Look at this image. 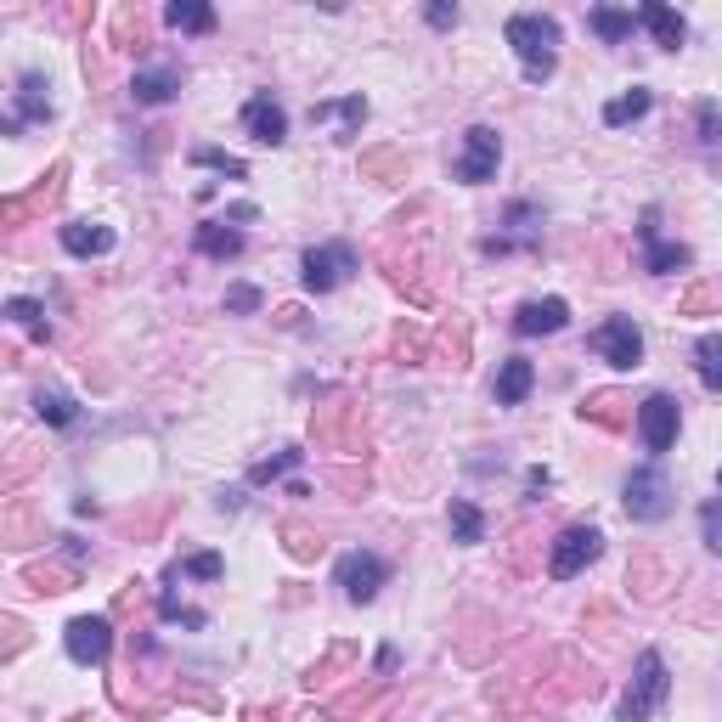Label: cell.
Instances as JSON below:
<instances>
[{
    "mask_svg": "<svg viewBox=\"0 0 722 722\" xmlns=\"http://www.w3.org/2000/svg\"><path fill=\"white\" fill-rule=\"evenodd\" d=\"M508 46L519 51L525 80H531V85H542L553 69H559V23H553V17H537V12L508 17Z\"/></svg>",
    "mask_w": 722,
    "mask_h": 722,
    "instance_id": "cell-1",
    "label": "cell"
},
{
    "mask_svg": "<svg viewBox=\"0 0 722 722\" xmlns=\"http://www.w3.org/2000/svg\"><path fill=\"white\" fill-rule=\"evenodd\" d=\"M672 695V677H666V661L654 649L638 654V666H633V683H627V695H621V722H649L654 711L666 706Z\"/></svg>",
    "mask_w": 722,
    "mask_h": 722,
    "instance_id": "cell-2",
    "label": "cell"
},
{
    "mask_svg": "<svg viewBox=\"0 0 722 722\" xmlns=\"http://www.w3.org/2000/svg\"><path fill=\"white\" fill-rule=\"evenodd\" d=\"M621 503H627V519L661 525V519L672 514V480H666V469H654V464L633 469L627 485H621Z\"/></svg>",
    "mask_w": 722,
    "mask_h": 722,
    "instance_id": "cell-3",
    "label": "cell"
},
{
    "mask_svg": "<svg viewBox=\"0 0 722 722\" xmlns=\"http://www.w3.org/2000/svg\"><path fill=\"white\" fill-rule=\"evenodd\" d=\"M599 553H604V537L593 531V525H565V531L553 537V547H547V576L570 581V576H581L587 565H593Z\"/></svg>",
    "mask_w": 722,
    "mask_h": 722,
    "instance_id": "cell-4",
    "label": "cell"
},
{
    "mask_svg": "<svg viewBox=\"0 0 722 722\" xmlns=\"http://www.w3.org/2000/svg\"><path fill=\"white\" fill-rule=\"evenodd\" d=\"M497 164H503V136L491 124H474L464 136V158L452 164V176L464 186H485V181H497Z\"/></svg>",
    "mask_w": 722,
    "mask_h": 722,
    "instance_id": "cell-5",
    "label": "cell"
},
{
    "mask_svg": "<svg viewBox=\"0 0 722 722\" xmlns=\"http://www.w3.org/2000/svg\"><path fill=\"white\" fill-rule=\"evenodd\" d=\"M587 345H593L610 368H643V334H638V322L633 316H610L599 322L593 334H587Z\"/></svg>",
    "mask_w": 722,
    "mask_h": 722,
    "instance_id": "cell-6",
    "label": "cell"
},
{
    "mask_svg": "<svg viewBox=\"0 0 722 722\" xmlns=\"http://www.w3.org/2000/svg\"><path fill=\"white\" fill-rule=\"evenodd\" d=\"M350 272H356L350 243H322V249H305V260H300V277H305L311 293H334Z\"/></svg>",
    "mask_w": 722,
    "mask_h": 722,
    "instance_id": "cell-7",
    "label": "cell"
},
{
    "mask_svg": "<svg viewBox=\"0 0 722 722\" xmlns=\"http://www.w3.org/2000/svg\"><path fill=\"white\" fill-rule=\"evenodd\" d=\"M677 430H683V401H677V396H649V401L638 407V435H643V446H649L654 457L677 446Z\"/></svg>",
    "mask_w": 722,
    "mask_h": 722,
    "instance_id": "cell-8",
    "label": "cell"
},
{
    "mask_svg": "<svg viewBox=\"0 0 722 722\" xmlns=\"http://www.w3.org/2000/svg\"><path fill=\"white\" fill-rule=\"evenodd\" d=\"M62 643H69V654L80 666H103L108 649H113V615H74Z\"/></svg>",
    "mask_w": 722,
    "mask_h": 722,
    "instance_id": "cell-9",
    "label": "cell"
},
{
    "mask_svg": "<svg viewBox=\"0 0 722 722\" xmlns=\"http://www.w3.org/2000/svg\"><path fill=\"white\" fill-rule=\"evenodd\" d=\"M339 587H345V599L350 604H373L378 599V587H384V576H389V565L378 559V553H345V559H339Z\"/></svg>",
    "mask_w": 722,
    "mask_h": 722,
    "instance_id": "cell-10",
    "label": "cell"
},
{
    "mask_svg": "<svg viewBox=\"0 0 722 722\" xmlns=\"http://www.w3.org/2000/svg\"><path fill=\"white\" fill-rule=\"evenodd\" d=\"M243 130L260 142V147H282L288 142V113H282V103L272 91H260V96H249L243 103Z\"/></svg>",
    "mask_w": 722,
    "mask_h": 722,
    "instance_id": "cell-11",
    "label": "cell"
},
{
    "mask_svg": "<svg viewBox=\"0 0 722 722\" xmlns=\"http://www.w3.org/2000/svg\"><path fill=\"white\" fill-rule=\"evenodd\" d=\"M51 85L40 80V74H23L17 80V96H12V119H7V136H17L23 124H46L51 119V96H46Z\"/></svg>",
    "mask_w": 722,
    "mask_h": 722,
    "instance_id": "cell-12",
    "label": "cell"
},
{
    "mask_svg": "<svg viewBox=\"0 0 722 722\" xmlns=\"http://www.w3.org/2000/svg\"><path fill=\"white\" fill-rule=\"evenodd\" d=\"M0 542H7V547H35V542H46V525H40L35 503L12 497L7 508H0Z\"/></svg>",
    "mask_w": 722,
    "mask_h": 722,
    "instance_id": "cell-13",
    "label": "cell"
},
{
    "mask_svg": "<svg viewBox=\"0 0 722 722\" xmlns=\"http://www.w3.org/2000/svg\"><path fill=\"white\" fill-rule=\"evenodd\" d=\"M565 322H570V305L565 300H525L514 311V334L519 339H537V334H559Z\"/></svg>",
    "mask_w": 722,
    "mask_h": 722,
    "instance_id": "cell-14",
    "label": "cell"
},
{
    "mask_svg": "<svg viewBox=\"0 0 722 722\" xmlns=\"http://www.w3.org/2000/svg\"><path fill=\"white\" fill-rule=\"evenodd\" d=\"M57 238H62V249H69L74 260H103L113 249V226H103V220H69Z\"/></svg>",
    "mask_w": 722,
    "mask_h": 722,
    "instance_id": "cell-15",
    "label": "cell"
},
{
    "mask_svg": "<svg viewBox=\"0 0 722 722\" xmlns=\"http://www.w3.org/2000/svg\"><path fill=\"white\" fill-rule=\"evenodd\" d=\"M581 418L599 423V430H627L633 423V401L621 389H587L581 396Z\"/></svg>",
    "mask_w": 722,
    "mask_h": 722,
    "instance_id": "cell-16",
    "label": "cell"
},
{
    "mask_svg": "<svg viewBox=\"0 0 722 722\" xmlns=\"http://www.w3.org/2000/svg\"><path fill=\"white\" fill-rule=\"evenodd\" d=\"M181 62H164V69H136V80H130V96L136 103H147V108H158V103H170V96L181 91Z\"/></svg>",
    "mask_w": 722,
    "mask_h": 722,
    "instance_id": "cell-17",
    "label": "cell"
},
{
    "mask_svg": "<svg viewBox=\"0 0 722 722\" xmlns=\"http://www.w3.org/2000/svg\"><path fill=\"white\" fill-rule=\"evenodd\" d=\"M638 23H643L649 35H654V46H661V51H677V46L688 40L683 17H677L672 7H661V0H643V7H638Z\"/></svg>",
    "mask_w": 722,
    "mask_h": 722,
    "instance_id": "cell-18",
    "label": "cell"
},
{
    "mask_svg": "<svg viewBox=\"0 0 722 722\" xmlns=\"http://www.w3.org/2000/svg\"><path fill=\"white\" fill-rule=\"evenodd\" d=\"M339 119V142H350L361 124H368V96H345V103H311V124Z\"/></svg>",
    "mask_w": 722,
    "mask_h": 722,
    "instance_id": "cell-19",
    "label": "cell"
},
{
    "mask_svg": "<svg viewBox=\"0 0 722 722\" xmlns=\"http://www.w3.org/2000/svg\"><path fill=\"white\" fill-rule=\"evenodd\" d=\"M531 384H537V368L525 356H508L503 368H497V401L503 407H519L525 396H531Z\"/></svg>",
    "mask_w": 722,
    "mask_h": 722,
    "instance_id": "cell-20",
    "label": "cell"
},
{
    "mask_svg": "<svg viewBox=\"0 0 722 722\" xmlns=\"http://www.w3.org/2000/svg\"><path fill=\"white\" fill-rule=\"evenodd\" d=\"M164 23L181 28V35H215V7H204V0H170L164 7Z\"/></svg>",
    "mask_w": 722,
    "mask_h": 722,
    "instance_id": "cell-21",
    "label": "cell"
},
{
    "mask_svg": "<svg viewBox=\"0 0 722 722\" xmlns=\"http://www.w3.org/2000/svg\"><path fill=\"white\" fill-rule=\"evenodd\" d=\"M627 587H633L638 599H661L666 587H672V570H666L661 559H654V553H638L633 570H627Z\"/></svg>",
    "mask_w": 722,
    "mask_h": 722,
    "instance_id": "cell-22",
    "label": "cell"
},
{
    "mask_svg": "<svg viewBox=\"0 0 722 722\" xmlns=\"http://www.w3.org/2000/svg\"><path fill=\"white\" fill-rule=\"evenodd\" d=\"M198 254H209V260H238L243 254V232H238V226H226V220H204L198 226Z\"/></svg>",
    "mask_w": 722,
    "mask_h": 722,
    "instance_id": "cell-23",
    "label": "cell"
},
{
    "mask_svg": "<svg viewBox=\"0 0 722 722\" xmlns=\"http://www.w3.org/2000/svg\"><path fill=\"white\" fill-rule=\"evenodd\" d=\"M74 581H80V570H74V565H57V559L23 570V587H28V593H69Z\"/></svg>",
    "mask_w": 722,
    "mask_h": 722,
    "instance_id": "cell-24",
    "label": "cell"
},
{
    "mask_svg": "<svg viewBox=\"0 0 722 722\" xmlns=\"http://www.w3.org/2000/svg\"><path fill=\"white\" fill-rule=\"evenodd\" d=\"M282 547H288V559H300V565H311V559H322V547H327V537L316 531V525H300V519H288V525H282Z\"/></svg>",
    "mask_w": 722,
    "mask_h": 722,
    "instance_id": "cell-25",
    "label": "cell"
},
{
    "mask_svg": "<svg viewBox=\"0 0 722 722\" xmlns=\"http://www.w3.org/2000/svg\"><path fill=\"white\" fill-rule=\"evenodd\" d=\"M452 542H464V547H480L485 542V514L469 503V497H452Z\"/></svg>",
    "mask_w": 722,
    "mask_h": 722,
    "instance_id": "cell-26",
    "label": "cell"
},
{
    "mask_svg": "<svg viewBox=\"0 0 722 722\" xmlns=\"http://www.w3.org/2000/svg\"><path fill=\"white\" fill-rule=\"evenodd\" d=\"M688 260H695V254H688L683 243H661V238L643 243V272H649V277H672V272L688 266Z\"/></svg>",
    "mask_w": 722,
    "mask_h": 722,
    "instance_id": "cell-27",
    "label": "cell"
},
{
    "mask_svg": "<svg viewBox=\"0 0 722 722\" xmlns=\"http://www.w3.org/2000/svg\"><path fill=\"white\" fill-rule=\"evenodd\" d=\"M587 23H593V35L599 40H610V46H621L633 35V23H638V12H621V7H593L587 12Z\"/></svg>",
    "mask_w": 722,
    "mask_h": 722,
    "instance_id": "cell-28",
    "label": "cell"
},
{
    "mask_svg": "<svg viewBox=\"0 0 722 722\" xmlns=\"http://www.w3.org/2000/svg\"><path fill=\"white\" fill-rule=\"evenodd\" d=\"M649 103H654V96H649L643 85H633L627 96H615V103L604 108V124H610V130H621V124H633V119H643V113H649Z\"/></svg>",
    "mask_w": 722,
    "mask_h": 722,
    "instance_id": "cell-29",
    "label": "cell"
},
{
    "mask_svg": "<svg viewBox=\"0 0 722 722\" xmlns=\"http://www.w3.org/2000/svg\"><path fill=\"white\" fill-rule=\"evenodd\" d=\"M695 361H700V384L711 389V396H722V334H706L695 345Z\"/></svg>",
    "mask_w": 722,
    "mask_h": 722,
    "instance_id": "cell-30",
    "label": "cell"
},
{
    "mask_svg": "<svg viewBox=\"0 0 722 722\" xmlns=\"http://www.w3.org/2000/svg\"><path fill=\"white\" fill-rule=\"evenodd\" d=\"M361 170L378 176V181H407V153H396V147H373V153H361Z\"/></svg>",
    "mask_w": 722,
    "mask_h": 722,
    "instance_id": "cell-31",
    "label": "cell"
},
{
    "mask_svg": "<svg viewBox=\"0 0 722 722\" xmlns=\"http://www.w3.org/2000/svg\"><path fill=\"white\" fill-rule=\"evenodd\" d=\"M7 322H17V327H28L40 345L51 339V322H46V305L40 300H7Z\"/></svg>",
    "mask_w": 722,
    "mask_h": 722,
    "instance_id": "cell-32",
    "label": "cell"
},
{
    "mask_svg": "<svg viewBox=\"0 0 722 722\" xmlns=\"http://www.w3.org/2000/svg\"><path fill=\"white\" fill-rule=\"evenodd\" d=\"M113 46H119V51H136V46H147V17H142L136 7H124V12L113 17Z\"/></svg>",
    "mask_w": 722,
    "mask_h": 722,
    "instance_id": "cell-33",
    "label": "cell"
},
{
    "mask_svg": "<svg viewBox=\"0 0 722 722\" xmlns=\"http://www.w3.org/2000/svg\"><path fill=\"white\" fill-rule=\"evenodd\" d=\"M35 412H40V418L51 423V430H69L80 407H74L69 396H62V389H40V396H35Z\"/></svg>",
    "mask_w": 722,
    "mask_h": 722,
    "instance_id": "cell-34",
    "label": "cell"
},
{
    "mask_svg": "<svg viewBox=\"0 0 722 722\" xmlns=\"http://www.w3.org/2000/svg\"><path fill=\"white\" fill-rule=\"evenodd\" d=\"M62 181H69V164H51V170L35 181V192H28V209H51L62 198Z\"/></svg>",
    "mask_w": 722,
    "mask_h": 722,
    "instance_id": "cell-35",
    "label": "cell"
},
{
    "mask_svg": "<svg viewBox=\"0 0 722 722\" xmlns=\"http://www.w3.org/2000/svg\"><path fill=\"white\" fill-rule=\"evenodd\" d=\"M350 661H356V643H334V649H327L322 661L311 666V677H305V683H311V688H316V683H334V672H339V666H350Z\"/></svg>",
    "mask_w": 722,
    "mask_h": 722,
    "instance_id": "cell-36",
    "label": "cell"
},
{
    "mask_svg": "<svg viewBox=\"0 0 722 722\" xmlns=\"http://www.w3.org/2000/svg\"><path fill=\"white\" fill-rule=\"evenodd\" d=\"M192 158H198L204 170H220V176H232V181H243V176H249V164H243V158H232V153H220V147H198Z\"/></svg>",
    "mask_w": 722,
    "mask_h": 722,
    "instance_id": "cell-37",
    "label": "cell"
},
{
    "mask_svg": "<svg viewBox=\"0 0 722 722\" xmlns=\"http://www.w3.org/2000/svg\"><path fill=\"white\" fill-rule=\"evenodd\" d=\"M300 457H305V452H293V446H288V452L266 457V464H254V469H249V480H254V485H266V480H282V474H288L293 464H300Z\"/></svg>",
    "mask_w": 722,
    "mask_h": 722,
    "instance_id": "cell-38",
    "label": "cell"
},
{
    "mask_svg": "<svg viewBox=\"0 0 722 722\" xmlns=\"http://www.w3.org/2000/svg\"><path fill=\"white\" fill-rule=\"evenodd\" d=\"M0 633H7V638H0V661H17L23 643H28V627L17 615H0Z\"/></svg>",
    "mask_w": 722,
    "mask_h": 722,
    "instance_id": "cell-39",
    "label": "cell"
},
{
    "mask_svg": "<svg viewBox=\"0 0 722 722\" xmlns=\"http://www.w3.org/2000/svg\"><path fill=\"white\" fill-rule=\"evenodd\" d=\"M711 305H722V282H700V288L683 293V316H700V311H711Z\"/></svg>",
    "mask_w": 722,
    "mask_h": 722,
    "instance_id": "cell-40",
    "label": "cell"
},
{
    "mask_svg": "<svg viewBox=\"0 0 722 722\" xmlns=\"http://www.w3.org/2000/svg\"><path fill=\"white\" fill-rule=\"evenodd\" d=\"M226 311H238V316H254V311H260V288H249V282L226 288Z\"/></svg>",
    "mask_w": 722,
    "mask_h": 722,
    "instance_id": "cell-41",
    "label": "cell"
},
{
    "mask_svg": "<svg viewBox=\"0 0 722 722\" xmlns=\"http://www.w3.org/2000/svg\"><path fill=\"white\" fill-rule=\"evenodd\" d=\"M181 570H186V576H198V581H215V576H220V553H192Z\"/></svg>",
    "mask_w": 722,
    "mask_h": 722,
    "instance_id": "cell-42",
    "label": "cell"
},
{
    "mask_svg": "<svg viewBox=\"0 0 722 722\" xmlns=\"http://www.w3.org/2000/svg\"><path fill=\"white\" fill-rule=\"evenodd\" d=\"M700 142L706 147L722 142V113H717V103H700Z\"/></svg>",
    "mask_w": 722,
    "mask_h": 722,
    "instance_id": "cell-43",
    "label": "cell"
},
{
    "mask_svg": "<svg viewBox=\"0 0 722 722\" xmlns=\"http://www.w3.org/2000/svg\"><path fill=\"white\" fill-rule=\"evenodd\" d=\"M373 695H378V688H356V695L334 700V717L345 722V717H356V711H368V706H373Z\"/></svg>",
    "mask_w": 722,
    "mask_h": 722,
    "instance_id": "cell-44",
    "label": "cell"
},
{
    "mask_svg": "<svg viewBox=\"0 0 722 722\" xmlns=\"http://www.w3.org/2000/svg\"><path fill=\"white\" fill-rule=\"evenodd\" d=\"M158 615H164V621H181V627H204V615H198V610H181L170 593L158 599Z\"/></svg>",
    "mask_w": 722,
    "mask_h": 722,
    "instance_id": "cell-45",
    "label": "cell"
},
{
    "mask_svg": "<svg viewBox=\"0 0 722 722\" xmlns=\"http://www.w3.org/2000/svg\"><path fill=\"white\" fill-rule=\"evenodd\" d=\"M28 215H35V209H28V198H17V192H12V198H0V220H7V226H23Z\"/></svg>",
    "mask_w": 722,
    "mask_h": 722,
    "instance_id": "cell-46",
    "label": "cell"
},
{
    "mask_svg": "<svg viewBox=\"0 0 722 722\" xmlns=\"http://www.w3.org/2000/svg\"><path fill=\"white\" fill-rule=\"evenodd\" d=\"M706 542H711V547L722 553V508H717V503L706 508Z\"/></svg>",
    "mask_w": 722,
    "mask_h": 722,
    "instance_id": "cell-47",
    "label": "cell"
},
{
    "mask_svg": "<svg viewBox=\"0 0 722 722\" xmlns=\"http://www.w3.org/2000/svg\"><path fill=\"white\" fill-rule=\"evenodd\" d=\"M423 17H430L435 28H452V23H457V7H446V0H435V7L423 12Z\"/></svg>",
    "mask_w": 722,
    "mask_h": 722,
    "instance_id": "cell-48",
    "label": "cell"
},
{
    "mask_svg": "<svg viewBox=\"0 0 722 722\" xmlns=\"http://www.w3.org/2000/svg\"><path fill=\"white\" fill-rule=\"evenodd\" d=\"M396 356L418 361V356H423V339H418V334H401V339H396Z\"/></svg>",
    "mask_w": 722,
    "mask_h": 722,
    "instance_id": "cell-49",
    "label": "cell"
},
{
    "mask_svg": "<svg viewBox=\"0 0 722 722\" xmlns=\"http://www.w3.org/2000/svg\"><path fill=\"white\" fill-rule=\"evenodd\" d=\"M254 215H260L254 204H232V209H226V220H254Z\"/></svg>",
    "mask_w": 722,
    "mask_h": 722,
    "instance_id": "cell-50",
    "label": "cell"
},
{
    "mask_svg": "<svg viewBox=\"0 0 722 722\" xmlns=\"http://www.w3.org/2000/svg\"><path fill=\"white\" fill-rule=\"evenodd\" d=\"M547 485H553V474H547V469H531V491H537V497H542Z\"/></svg>",
    "mask_w": 722,
    "mask_h": 722,
    "instance_id": "cell-51",
    "label": "cell"
},
{
    "mask_svg": "<svg viewBox=\"0 0 722 722\" xmlns=\"http://www.w3.org/2000/svg\"><path fill=\"white\" fill-rule=\"evenodd\" d=\"M243 722H277V711H260L254 706V711H243Z\"/></svg>",
    "mask_w": 722,
    "mask_h": 722,
    "instance_id": "cell-52",
    "label": "cell"
},
{
    "mask_svg": "<svg viewBox=\"0 0 722 722\" xmlns=\"http://www.w3.org/2000/svg\"><path fill=\"white\" fill-rule=\"evenodd\" d=\"M69 722H91V717H69Z\"/></svg>",
    "mask_w": 722,
    "mask_h": 722,
    "instance_id": "cell-53",
    "label": "cell"
},
{
    "mask_svg": "<svg viewBox=\"0 0 722 722\" xmlns=\"http://www.w3.org/2000/svg\"><path fill=\"white\" fill-rule=\"evenodd\" d=\"M717 485H722V474H717Z\"/></svg>",
    "mask_w": 722,
    "mask_h": 722,
    "instance_id": "cell-54",
    "label": "cell"
}]
</instances>
